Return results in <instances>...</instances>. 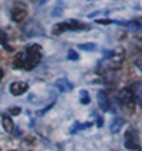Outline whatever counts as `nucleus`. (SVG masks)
<instances>
[{
  "label": "nucleus",
  "mask_w": 142,
  "mask_h": 151,
  "mask_svg": "<svg viewBox=\"0 0 142 151\" xmlns=\"http://www.w3.org/2000/svg\"><path fill=\"white\" fill-rule=\"evenodd\" d=\"M137 67H138V68H139V69H141V71H142V58H139V60H138V61H137Z\"/></svg>",
  "instance_id": "18"
},
{
  "label": "nucleus",
  "mask_w": 142,
  "mask_h": 151,
  "mask_svg": "<svg viewBox=\"0 0 142 151\" xmlns=\"http://www.w3.org/2000/svg\"><path fill=\"white\" fill-rule=\"evenodd\" d=\"M78 49H82L85 51H93L96 50V45L95 43H81V45H78Z\"/></svg>",
  "instance_id": "13"
},
{
  "label": "nucleus",
  "mask_w": 142,
  "mask_h": 151,
  "mask_svg": "<svg viewBox=\"0 0 142 151\" xmlns=\"http://www.w3.org/2000/svg\"><path fill=\"white\" fill-rule=\"evenodd\" d=\"M124 146L130 151H141V144H139V136L134 129H128L124 136Z\"/></svg>",
  "instance_id": "3"
},
{
  "label": "nucleus",
  "mask_w": 142,
  "mask_h": 151,
  "mask_svg": "<svg viewBox=\"0 0 142 151\" xmlns=\"http://www.w3.org/2000/svg\"><path fill=\"white\" fill-rule=\"evenodd\" d=\"M3 76H4V71H3V69L0 68V81L3 79Z\"/></svg>",
  "instance_id": "19"
},
{
  "label": "nucleus",
  "mask_w": 142,
  "mask_h": 151,
  "mask_svg": "<svg viewBox=\"0 0 142 151\" xmlns=\"http://www.w3.org/2000/svg\"><path fill=\"white\" fill-rule=\"evenodd\" d=\"M89 126H92V122H87V124H79V122H75L73 125V129L70 130L71 133H75L78 130H82V129H88Z\"/></svg>",
  "instance_id": "11"
},
{
  "label": "nucleus",
  "mask_w": 142,
  "mask_h": 151,
  "mask_svg": "<svg viewBox=\"0 0 142 151\" xmlns=\"http://www.w3.org/2000/svg\"><path fill=\"white\" fill-rule=\"evenodd\" d=\"M27 7L24 3L21 1H15L13 6V9H11V19H13L14 22H23L24 19L27 18Z\"/></svg>",
  "instance_id": "5"
},
{
  "label": "nucleus",
  "mask_w": 142,
  "mask_h": 151,
  "mask_svg": "<svg viewBox=\"0 0 142 151\" xmlns=\"http://www.w3.org/2000/svg\"><path fill=\"white\" fill-rule=\"evenodd\" d=\"M102 125H103V119H102V116H99V115H98V119H96V126H98V128H102Z\"/></svg>",
  "instance_id": "16"
},
{
  "label": "nucleus",
  "mask_w": 142,
  "mask_h": 151,
  "mask_svg": "<svg viewBox=\"0 0 142 151\" xmlns=\"http://www.w3.org/2000/svg\"><path fill=\"white\" fill-rule=\"evenodd\" d=\"M79 103L82 105H87L91 103V97H89V93L87 90H81L79 92Z\"/></svg>",
  "instance_id": "12"
},
{
  "label": "nucleus",
  "mask_w": 142,
  "mask_h": 151,
  "mask_svg": "<svg viewBox=\"0 0 142 151\" xmlns=\"http://www.w3.org/2000/svg\"><path fill=\"white\" fill-rule=\"evenodd\" d=\"M28 87L27 82H13L10 85V93L13 96H21L28 90Z\"/></svg>",
  "instance_id": "7"
},
{
  "label": "nucleus",
  "mask_w": 142,
  "mask_h": 151,
  "mask_svg": "<svg viewBox=\"0 0 142 151\" xmlns=\"http://www.w3.org/2000/svg\"><path fill=\"white\" fill-rule=\"evenodd\" d=\"M67 58L71 60V61H77V60H79V55L77 54V51L75 50H68V53H67Z\"/></svg>",
  "instance_id": "14"
},
{
  "label": "nucleus",
  "mask_w": 142,
  "mask_h": 151,
  "mask_svg": "<svg viewBox=\"0 0 142 151\" xmlns=\"http://www.w3.org/2000/svg\"><path fill=\"white\" fill-rule=\"evenodd\" d=\"M55 87L60 93H68L74 89V85L67 78H60L55 82Z\"/></svg>",
  "instance_id": "6"
},
{
  "label": "nucleus",
  "mask_w": 142,
  "mask_h": 151,
  "mask_svg": "<svg viewBox=\"0 0 142 151\" xmlns=\"http://www.w3.org/2000/svg\"><path fill=\"white\" fill-rule=\"evenodd\" d=\"M119 100L125 107H134L138 99L134 94L133 90H131V87H124V89H121L119 92Z\"/></svg>",
  "instance_id": "4"
},
{
  "label": "nucleus",
  "mask_w": 142,
  "mask_h": 151,
  "mask_svg": "<svg viewBox=\"0 0 142 151\" xmlns=\"http://www.w3.org/2000/svg\"><path fill=\"white\" fill-rule=\"evenodd\" d=\"M124 125V121L121 118H113L111 119V122H110V132L113 133H117V132H120V129H121V126Z\"/></svg>",
  "instance_id": "10"
},
{
  "label": "nucleus",
  "mask_w": 142,
  "mask_h": 151,
  "mask_svg": "<svg viewBox=\"0 0 142 151\" xmlns=\"http://www.w3.org/2000/svg\"><path fill=\"white\" fill-rule=\"evenodd\" d=\"M96 99H98V104L100 107V110L107 112L110 110V103H109V97H107L105 90H99L96 94Z\"/></svg>",
  "instance_id": "8"
},
{
  "label": "nucleus",
  "mask_w": 142,
  "mask_h": 151,
  "mask_svg": "<svg viewBox=\"0 0 142 151\" xmlns=\"http://www.w3.org/2000/svg\"><path fill=\"white\" fill-rule=\"evenodd\" d=\"M1 125H3V129H4L7 133H13L14 129H15V125H14L13 119L9 115H3L1 116Z\"/></svg>",
  "instance_id": "9"
},
{
  "label": "nucleus",
  "mask_w": 142,
  "mask_h": 151,
  "mask_svg": "<svg viewBox=\"0 0 142 151\" xmlns=\"http://www.w3.org/2000/svg\"><path fill=\"white\" fill-rule=\"evenodd\" d=\"M85 29H89V27L82 22H79V21L70 19V21H66V22L55 25L53 33H55V35H60L61 32H66V31H85Z\"/></svg>",
  "instance_id": "2"
},
{
  "label": "nucleus",
  "mask_w": 142,
  "mask_h": 151,
  "mask_svg": "<svg viewBox=\"0 0 142 151\" xmlns=\"http://www.w3.org/2000/svg\"><path fill=\"white\" fill-rule=\"evenodd\" d=\"M41 58H42V47L39 45H36V43H33V45L27 46L14 58L13 67L17 69L31 71V69L38 67Z\"/></svg>",
  "instance_id": "1"
},
{
  "label": "nucleus",
  "mask_w": 142,
  "mask_h": 151,
  "mask_svg": "<svg viewBox=\"0 0 142 151\" xmlns=\"http://www.w3.org/2000/svg\"><path fill=\"white\" fill-rule=\"evenodd\" d=\"M6 39H7V37H6V33L3 32L1 29H0V43H1V45H4V43H6Z\"/></svg>",
  "instance_id": "15"
},
{
  "label": "nucleus",
  "mask_w": 142,
  "mask_h": 151,
  "mask_svg": "<svg viewBox=\"0 0 142 151\" xmlns=\"http://www.w3.org/2000/svg\"><path fill=\"white\" fill-rule=\"evenodd\" d=\"M10 112H11V114H20V112H21V110H20V108H11V110H10Z\"/></svg>",
  "instance_id": "17"
}]
</instances>
